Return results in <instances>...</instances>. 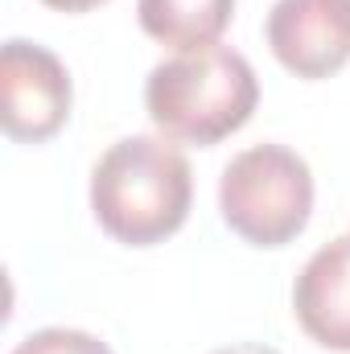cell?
<instances>
[{"label":"cell","mask_w":350,"mask_h":354,"mask_svg":"<svg viewBox=\"0 0 350 354\" xmlns=\"http://www.w3.org/2000/svg\"><path fill=\"white\" fill-rule=\"evenodd\" d=\"M210 354H280V351H272L264 342H231V346H219V351H210Z\"/></svg>","instance_id":"obj_9"},{"label":"cell","mask_w":350,"mask_h":354,"mask_svg":"<svg viewBox=\"0 0 350 354\" xmlns=\"http://www.w3.org/2000/svg\"><path fill=\"white\" fill-rule=\"evenodd\" d=\"M42 4H50V8H58V12H87V8H99V4H107V0H42Z\"/></svg>","instance_id":"obj_10"},{"label":"cell","mask_w":350,"mask_h":354,"mask_svg":"<svg viewBox=\"0 0 350 354\" xmlns=\"http://www.w3.org/2000/svg\"><path fill=\"white\" fill-rule=\"evenodd\" d=\"M140 29L177 54L219 46L235 17V0H136Z\"/></svg>","instance_id":"obj_7"},{"label":"cell","mask_w":350,"mask_h":354,"mask_svg":"<svg viewBox=\"0 0 350 354\" xmlns=\"http://www.w3.org/2000/svg\"><path fill=\"white\" fill-rule=\"evenodd\" d=\"M190 202L194 174L169 136H124L91 169V210L128 248L169 239L185 223Z\"/></svg>","instance_id":"obj_1"},{"label":"cell","mask_w":350,"mask_h":354,"mask_svg":"<svg viewBox=\"0 0 350 354\" xmlns=\"http://www.w3.org/2000/svg\"><path fill=\"white\" fill-rule=\"evenodd\" d=\"M260 103V79L231 46L185 50L149 71L145 107L161 136L181 145H219L239 132Z\"/></svg>","instance_id":"obj_2"},{"label":"cell","mask_w":350,"mask_h":354,"mask_svg":"<svg viewBox=\"0 0 350 354\" xmlns=\"http://www.w3.org/2000/svg\"><path fill=\"white\" fill-rule=\"evenodd\" d=\"M219 210L239 239L256 248H284L305 231L313 210L309 161L272 140L235 153L219 177Z\"/></svg>","instance_id":"obj_3"},{"label":"cell","mask_w":350,"mask_h":354,"mask_svg":"<svg viewBox=\"0 0 350 354\" xmlns=\"http://www.w3.org/2000/svg\"><path fill=\"white\" fill-rule=\"evenodd\" d=\"M268 46L297 79H330L350 62V8L342 0H276Z\"/></svg>","instance_id":"obj_5"},{"label":"cell","mask_w":350,"mask_h":354,"mask_svg":"<svg viewBox=\"0 0 350 354\" xmlns=\"http://www.w3.org/2000/svg\"><path fill=\"white\" fill-rule=\"evenodd\" d=\"M8 354H111L107 342H99L87 330H71V326H46L25 334Z\"/></svg>","instance_id":"obj_8"},{"label":"cell","mask_w":350,"mask_h":354,"mask_svg":"<svg viewBox=\"0 0 350 354\" xmlns=\"http://www.w3.org/2000/svg\"><path fill=\"white\" fill-rule=\"evenodd\" d=\"M293 313L317 346L350 351V235L322 243L305 260L293 284Z\"/></svg>","instance_id":"obj_6"},{"label":"cell","mask_w":350,"mask_h":354,"mask_svg":"<svg viewBox=\"0 0 350 354\" xmlns=\"http://www.w3.org/2000/svg\"><path fill=\"white\" fill-rule=\"evenodd\" d=\"M342 4H347V8H350V0H342Z\"/></svg>","instance_id":"obj_11"},{"label":"cell","mask_w":350,"mask_h":354,"mask_svg":"<svg viewBox=\"0 0 350 354\" xmlns=\"http://www.w3.org/2000/svg\"><path fill=\"white\" fill-rule=\"evenodd\" d=\"M71 71L37 41L8 37L0 50V120L12 140H50L71 115Z\"/></svg>","instance_id":"obj_4"}]
</instances>
